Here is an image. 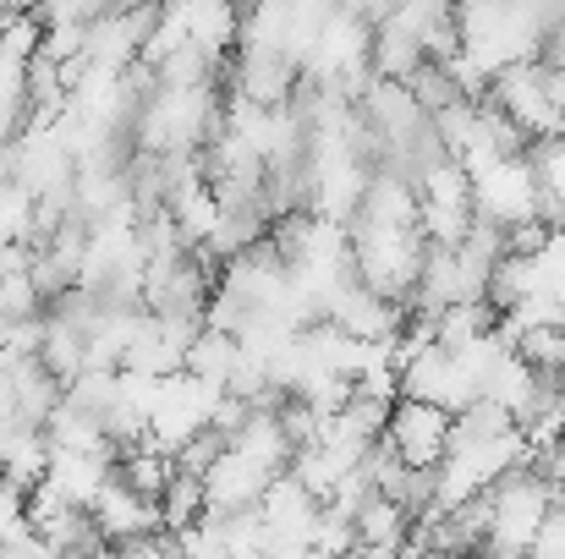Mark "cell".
Wrapping results in <instances>:
<instances>
[{
	"instance_id": "cell-1",
	"label": "cell",
	"mask_w": 565,
	"mask_h": 559,
	"mask_svg": "<svg viewBox=\"0 0 565 559\" xmlns=\"http://www.w3.org/2000/svg\"><path fill=\"white\" fill-rule=\"evenodd\" d=\"M220 83H198V88H154L138 116H132V149H154V154H177V149H203L220 132Z\"/></svg>"
},
{
	"instance_id": "cell-2",
	"label": "cell",
	"mask_w": 565,
	"mask_h": 559,
	"mask_svg": "<svg viewBox=\"0 0 565 559\" xmlns=\"http://www.w3.org/2000/svg\"><path fill=\"white\" fill-rule=\"evenodd\" d=\"M494 505H489V533H483V549L489 555H527L533 538H539V522L544 510L555 505L561 483L533 461V466H511L494 488Z\"/></svg>"
},
{
	"instance_id": "cell-3",
	"label": "cell",
	"mask_w": 565,
	"mask_h": 559,
	"mask_svg": "<svg viewBox=\"0 0 565 559\" xmlns=\"http://www.w3.org/2000/svg\"><path fill=\"white\" fill-rule=\"evenodd\" d=\"M472 182V214L494 219L500 230L516 225V219H544V203H539V176H533V160L527 154H494L483 160L478 171H467Z\"/></svg>"
},
{
	"instance_id": "cell-4",
	"label": "cell",
	"mask_w": 565,
	"mask_h": 559,
	"mask_svg": "<svg viewBox=\"0 0 565 559\" xmlns=\"http://www.w3.org/2000/svg\"><path fill=\"white\" fill-rule=\"evenodd\" d=\"M489 99L527 132V138H561L565 132V116L555 110L550 88H544V61H511L489 77Z\"/></svg>"
},
{
	"instance_id": "cell-5",
	"label": "cell",
	"mask_w": 565,
	"mask_h": 559,
	"mask_svg": "<svg viewBox=\"0 0 565 559\" xmlns=\"http://www.w3.org/2000/svg\"><path fill=\"white\" fill-rule=\"evenodd\" d=\"M319 494L286 466L264 483L258 494V516H264V549L269 555H297L308 549V533H313V516H319Z\"/></svg>"
},
{
	"instance_id": "cell-6",
	"label": "cell",
	"mask_w": 565,
	"mask_h": 559,
	"mask_svg": "<svg viewBox=\"0 0 565 559\" xmlns=\"http://www.w3.org/2000/svg\"><path fill=\"white\" fill-rule=\"evenodd\" d=\"M450 417L445 406L434 400H417V395H395L390 406V422H384V439L395 444V455L406 466H439L445 444H450Z\"/></svg>"
},
{
	"instance_id": "cell-7",
	"label": "cell",
	"mask_w": 565,
	"mask_h": 559,
	"mask_svg": "<svg viewBox=\"0 0 565 559\" xmlns=\"http://www.w3.org/2000/svg\"><path fill=\"white\" fill-rule=\"evenodd\" d=\"M269 477H275V472H269L264 461H253L247 450L225 444V450L209 461V472H203V510H209V516L247 510V505H258V494H264Z\"/></svg>"
},
{
	"instance_id": "cell-8",
	"label": "cell",
	"mask_w": 565,
	"mask_h": 559,
	"mask_svg": "<svg viewBox=\"0 0 565 559\" xmlns=\"http://www.w3.org/2000/svg\"><path fill=\"white\" fill-rule=\"evenodd\" d=\"M88 516L99 522V533L110 538V549H116L121 538H138V533H154V527H160V505L143 499L138 488H127L116 472H110V483L99 488V499L88 505Z\"/></svg>"
},
{
	"instance_id": "cell-9",
	"label": "cell",
	"mask_w": 565,
	"mask_h": 559,
	"mask_svg": "<svg viewBox=\"0 0 565 559\" xmlns=\"http://www.w3.org/2000/svg\"><path fill=\"white\" fill-rule=\"evenodd\" d=\"M352 533H358V549L363 555H401L406 549V533H412V510L390 494H369L358 510H352Z\"/></svg>"
},
{
	"instance_id": "cell-10",
	"label": "cell",
	"mask_w": 565,
	"mask_h": 559,
	"mask_svg": "<svg viewBox=\"0 0 565 559\" xmlns=\"http://www.w3.org/2000/svg\"><path fill=\"white\" fill-rule=\"evenodd\" d=\"M110 472H116L110 455H83V450H50V466H44V477H50L72 505H83V510L99 499V488L110 483Z\"/></svg>"
},
{
	"instance_id": "cell-11",
	"label": "cell",
	"mask_w": 565,
	"mask_h": 559,
	"mask_svg": "<svg viewBox=\"0 0 565 559\" xmlns=\"http://www.w3.org/2000/svg\"><path fill=\"white\" fill-rule=\"evenodd\" d=\"M182 11H188V33L209 55H231L236 50L242 0H182Z\"/></svg>"
},
{
	"instance_id": "cell-12",
	"label": "cell",
	"mask_w": 565,
	"mask_h": 559,
	"mask_svg": "<svg viewBox=\"0 0 565 559\" xmlns=\"http://www.w3.org/2000/svg\"><path fill=\"white\" fill-rule=\"evenodd\" d=\"M39 363L55 373L61 384L77 368H88V352H83V324H72L66 313H50L44 308V335H39Z\"/></svg>"
},
{
	"instance_id": "cell-13",
	"label": "cell",
	"mask_w": 565,
	"mask_h": 559,
	"mask_svg": "<svg viewBox=\"0 0 565 559\" xmlns=\"http://www.w3.org/2000/svg\"><path fill=\"white\" fill-rule=\"evenodd\" d=\"M44 466H50V439H44V428H17V433L6 439L0 472H6L17 488H33V483L44 477Z\"/></svg>"
},
{
	"instance_id": "cell-14",
	"label": "cell",
	"mask_w": 565,
	"mask_h": 559,
	"mask_svg": "<svg viewBox=\"0 0 565 559\" xmlns=\"http://www.w3.org/2000/svg\"><path fill=\"white\" fill-rule=\"evenodd\" d=\"M160 527H171V533H182L192 527L198 516H203V477L198 472H182V466H171V477H166V488H160Z\"/></svg>"
},
{
	"instance_id": "cell-15",
	"label": "cell",
	"mask_w": 565,
	"mask_h": 559,
	"mask_svg": "<svg viewBox=\"0 0 565 559\" xmlns=\"http://www.w3.org/2000/svg\"><path fill=\"white\" fill-rule=\"evenodd\" d=\"M236 357H242V341L236 335H225V330H198L188 346V363L182 368L198 373V378H214V384H225V373L236 368Z\"/></svg>"
},
{
	"instance_id": "cell-16",
	"label": "cell",
	"mask_w": 565,
	"mask_h": 559,
	"mask_svg": "<svg viewBox=\"0 0 565 559\" xmlns=\"http://www.w3.org/2000/svg\"><path fill=\"white\" fill-rule=\"evenodd\" d=\"M166 208H171V219H177V230H182V241H188V247L209 241V230H214V219H220V197H214V186L209 182L177 192Z\"/></svg>"
},
{
	"instance_id": "cell-17",
	"label": "cell",
	"mask_w": 565,
	"mask_h": 559,
	"mask_svg": "<svg viewBox=\"0 0 565 559\" xmlns=\"http://www.w3.org/2000/svg\"><path fill=\"white\" fill-rule=\"evenodd\" d=\"M539 61L544 66H561L565 72V11L550 22V33H544V50H539Z\"/></svg>"
},
{
	"instance_id": "cell-18",
	"label": "cell",
	"mask_w": 565,
	"mask_h": 559,
	"mask_svg": "<svg viewBox=\"0 0 565 559\" xmlns=\"http://www.w3.org/2000/svg\"><path fill=\"white\" fill-rule=\"evenodd\" d=\"M544 472H550V477H555V483L565 488V439L555 444V450H550V455H544Z\"/></svg>"
},
{
	"instance_id": "cell-19",
	"label": "cell",
	"mask_w": 565,
	"mask_h": 559,
	"mask_svg": "<svg viewBox=\"0 0 565 559\" xmlns=\"http://www.w3.org/2000/svg\"><path fill=\"white\" fill-rule=\"evenodd\" d=\"M11 433H17V428H11V422H0V455H6V439H11Z\"/></svg>"
}]
</instances>
